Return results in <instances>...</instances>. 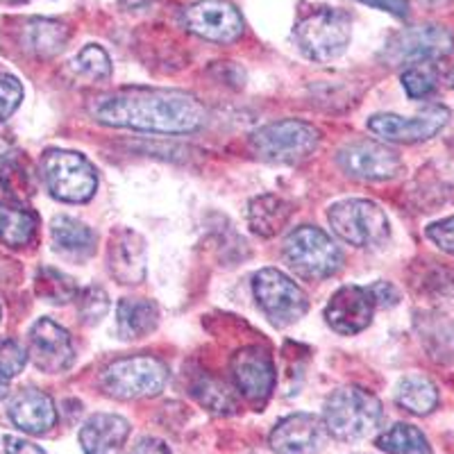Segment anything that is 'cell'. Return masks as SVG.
Listing matches in <instances>:
<instances>
[{"label":"cell","mask_w":454,"mask_h":454,"mask_svg":"<svg viewBox=\"0 0 454 454\" xmlns=\"http://www.w3.org/2000/svg\"><path fill=\"white\" fill-rule=\"evenodd\" d=\"M89 114L109 128L189 135L205 125L207 109L196 96L177 89L129 87L91 100Z\"/></svg>","instance_id":"cell-1"},{"label":"cell","mask_w":454,"mask_h":454,"mask_svg":"<svg viewBox=\"0 0 454 454\" xmlns=\"http://www.w3.org/2000/svg\"><path fill=\"white\" fill-rule=\"evenodd\" d=\"M382 403L359 387H343L332 393L323 411L327 432L346 443L371 436L382 423Z\"/></svg>","instance_id":"cell-2"},{"label":"cell","mask_w":454,"mask_h":454,"mask_svg":"<svg viewBox=\"0 0 454 454\" xmlns=\"http://www.w3.org/2000/svg\"><path fill=\"white\" fill-rule=\"evenodd\" d=\"M318 129L298 119L275 121L250 135V150L257 160L282 166H294L309 160L318 150Z\"/></svg>","instance_id":"cell-3"},{"label":"cell","mask_w":454,"mask_h":454,"mask_svg":"<svg viewBox=\"0 0 454 454\" xmlns=\"http://www.w3.org/2000/svg\"><path fill=\"white\" fill-rule=\"evenodd\" d=\"M300 52L311 62L325 64L346 52L352 36V19L336 7H320L302 16L294 30Z\"/></svg>","instance_id":"cell-4"},{"label":"cell","mask_w":454,"mask_h":454,"mask_svg":"<svg viewBox=\"0 0 454 454\" xmlns=\"http://www.w3.org/2000/svg\"><path fill=\"white\" fill-rule=\"evenodd\" d=\"M284 259L300 278L318 282L339 273L343 253L320 227L300 225L284 241Z\"/></svg>","instance_id":"cell-5"},{"label":"cell","mask_w":454,"mask_h":454,"mask_svg":"<svg viewBox=\"0 0 454 454\" xmlns=\"http://www.w3.org/2000/svg\"><path fill=\"white\" fill-rule=\"evenodd\" d=\"M42 177L52 198L71 205L89 202L98 189L93 164L73 150H48L42 157Z\"/></svg>","instance_id":"cell-6"},{"label":"cell","mask_w":454,"mask_h":454,"mask_svg":"<svg viewBox=\"0 0 454 454\" xmlns=\"http://www.w3.org/2000/svg\"><path fill=\"white\" fill-rule=\"evenodd\" d=\"M168 382V366L150 355L125 356L109 364L100 375V387L116 400H139L155 397Z\"/></svg>","instance_id":"cell-7"},{"label":"cell","mask_w":454,"mask_h":454,"mask_svg":"<svg viewBox=\"0 0 454 454\" xmlns=\"http://www.w3.org/2000/svg\"><path fill=\"white\" fill-rule=\"evenodd\" d=\"M330 225L336 234L356 248L382 246L391 234L388 218L377 202L364 198H350L330 207Z\"/></svg>","instance_id":"cell-8"},{"label":"cell","mask_w":454,"mask_h":454,"mask_svg":"<svg viewBox=\"0 0 454 454\" xmlns=\"http://www.w3.org/2000/svg\"><path fill=\"white\" fill-rule=\"evenodd\" d=\"M253 294L259 309L275 327L294 325L309 309L305 291L278 269L259 270L253 278Z\"/></svg>","instance_id":"cell-9"},{"label":"cell","mask_w":454,"mask_h":454,"mask_svg":"<svg viewBox=\"0 0 454 454\" xmlns=\"http://www.w3.org/2000/svg\"><path fill=\"white\" fill-rule=\"evenodd\" d=\"M452 32L436 23H425V26H413L393 35L384 46L382 59L388 67H404V64L413 67L420 62L443 59L452 55Z\"/></svg>","instance_id":"cell-10"},{"label":"cell","mask_w":454,"mask_h":454,"mask_svg":"<svg viewBox=\"0 0 454 454\" xmlns=\"http://www.w3.org/2000/svg\"><path fill=\"white\" fill-rule=\"evenodd\" d=\"M450 109L443 105L425 107L416 116H397V114H375L366 121L372 135L391 144H420L436 137L448 125Z\"/></svg>","instance_id":"cell-11"},{"label":"cell","mask_w":454,"mask_h":454,"mask_svg":"<svg viewBox=\"0 0 454 454\" xmlns=\"http://www.w3.org/2000/svg\"><path fill=\"white\" fill-rule=\"evenodd\" d=\"M182 23L192 35L205 42L232 43L243 35V16L227 0H198L182 14Z\"/></svg>","instance_id":"cell-12"},{"label":"cell","mask_w":454,"mask_h":454,"mask_svg":"<svg viewBox=\"0 0 454 454\" xmlns=\"http://www.w3.org/2000/svg\"><path fill=\"white\" fill-rule=\"evenodd\" d=\"M336 161L346 176L362 182L393 180L403 170V160L395 150L368 139L343 145L336 155Z\"/></svg>","instance_id":"cell-13"},{"label":"cell","mask_w":454,"mask_h":454,"mask_svg":"<svg viewBox=\"0 0 454 454\" xmlns=\"http://www.w3.org/2000/svg\"><path fill=\"white\" fill-rule=\"evenodd\" d=\"M230 371H232L234 387L248 403L263 404L273 393L278 375H275L273 356L263 348L248 346L234 352Z\"/></svg>","instance_id":"cell-14"},{"label":"cell","mask_w":454,"mask_h":454,"mask_svg":"<svg viewBox=\"0 0 454 454\" xmlns=\"http://www.w3.org/2000/svg\"><path fill=\"white\" fill-rule=\"evenodd\" d=\"M27 356L39 371L64 372L75 362V348L71 334L51 318H39L27 336Z\"/></svg>","instance_id":"cell-15"},{"label":"cell","mask_w":454,"mask_h":454,"mask_svg":"<svg viewBox=\"0 0 454 454\" xmlns=\"http://www.w3.org/2000/svg\"><path fill=\"white\" fill-rule=\"evenodd\" d=\"M377 302L372 295L371 286H340L325 307V320L327 325L336 332V334L352 336L366 330L372 323L375 316Z\"/></svg>","instance_id":"cell-16"},{"label":"cell","mask_w":454,"mask_h":454,"mask_svg":"<svg viewBox=\"0 0 454 454\" xmlns=\"http://www.w3.org/2000/svg\"><path fill=\"white\" fill-rule=\"evenodd\" d=\"M325 420L314 413H294L270 432V448L278 454H318L327 441Z\"/></svg>","instance_id":"cell-17"},{"label":"cell","mask_w":454,"mask_h":454,"mask_svg":"<svg viewBox=\"0 0 454 454\" xmlns=\"http://www.w3.org/2000/svg\"><path fill=\"white\" fill-rule=\"evenodd\" d=\"M109 273L121 284H141L145 278V241L132 230H119L109 239Z\"/></svg>","instance_id":"cell-18"},{"label":"cell","mask_w":454,"mask_h":454,"mask_svg":"<svg viewBox=\"0 0 454 454\" xmlns=\"http://www.w3.org/2000/svg\"><path fill=\"white\" fill-rule=\"evenodd\" d=\"M7 413L16 427L35 434V436L51 432L57 423V409L52 397L39 388H21L12 397Z\"/></svg>","instance_id":"cell-19"},{"label":"cell","mask_w":454,"mask_h":454,"mask_svg":"<svg viewBox=\"0 0 454 454\" xmlns=\"http://www.w3.org/2000/svg\"><path fill=\"white\" fill-rule=\"evenodd\" d=\"M128 436L129 423L116 413H93L80 429L84 454H114Z\"/></svg>","instance_id":"cell-20"},{"label":"cell","mask_w":454,"mask_h":454,"mask_svg":"<svg viewBox=\"0 0 454 454\" xmlns=\"http://www.w3.org/2000/svg\"><path fill=\"white\" fill-rule=\"evenodd\" d=\"M403 87L409 98L425 100L441 89L454 87V59H432L409 67L403 73Z\"/></svg>","instance_id":"cell-21"},{"label":"cell","mask_w":454,"mask_h":454,"mask_svg":"<svg viewBox=\"0 0 454 454\" xmlns=\"http://www.w3.org/2000/svg\"><path fill=\"white\" fill-rule=\"evenodd\" d=\"M160 309L144 298H123L116 307V330L125 340H137L157 330Z\"/></svg>","instance_id":"cell-22"},{"label":"cell","mask_w":454,"mask_h":454,"mask_svg":"<svg viewBox=\"0 0 454 454\" xmlns=\"http://www.w3.org/2000/svg\"><path fill=\"white\" fill-rule=\"evenodd\" d=\"M68 42V27L52 19H30L23 26L21 43L30 55L51 59L59 55Z\"/></svg>","instance_id":"cell-23"},{"label":"cell","mask_w":454,"mask_h":454,"mask_svg":"<svg viewBox=\"0 0 454 454\" xmlns=\"http://www.w3.org/2000/svg\"><path fill=\"white\" fill-rule=\"evenodd\" d=\"M294 207L284 198L278 196H257L248 205V225L257 237L270 239L282 232L286 223H289Z\"/></svg>","instance_id":"cell-24"},{"label":"cell","mask_w":454,"mask_h":454,"mask_svg":"<svg viewBox=\"0 0 454 454\" xmlns=\"http://www.w3.org/2000/svg\"><path fill=\"white\" fill-rule=\"evenodd\" d=\"M39 216L21 202H0V243L7 248H23L36 237Z\"/></svg>","instance_id":"cell-25"},{"label":"cell","mask_w":454,"mask_h":454,"mask_svg":"<svg viewBox=\"0 0 454 454\" xmlns=\"http://www.w3.org/2000/svg\"><path fill=\"white\" fill-rule=\"evenodd\" d=\"M0 189L14 202H26L36 192V173L23 153L0 155Z\"/></svg>","instance_id":"cell-26"},{"label":"cell","mask_w":454,"mask_h":454,"mask_svg":"<svg viewBox=\"0 0 454 454\" xmlns=\"http://www.w3.org/2000/svg\"><path fill=\"white\" fill-rule=\"evenodd\" d=\"M52 243L59 253L73 259H84L96 250V234L91 227L71 216H55L51 223Z\"/></svg>","instance_id":"cell-27"},{"label":"cell","mask_w":454,"mask_h":454,"mask_svg":"<svg viewBox=\"0 0 454 454\" xmlns=\"http://www.w3.org/2000/svg\"><path fill=\"white\" fill-rule=\"evenodd\" d=\"M395 403L413 416H427L439 404V388L423 375H407L395 388Z\"/></svg>","instance_id":"cell-28"},{"label":"cell","mask_w":454,"mask_h":454,"mask_svg":"<svg viewBox=\"0 0 454 454\" xmlns=\"http://www.w3.org/2000/svg\"><path fill=\"white\" fill-rule=\"evenodd\" d=\"M419 332L425 348L436 362L454 359V320L443 314H425L419 318Z\"/></svg>","instance_id":"cell-29"},{"label":"cell","mask_w":454,"mask_h":454,"mask_svg":"<svg viewBox=\"0 0 454 454\" xmlns=\"http://www.w3.org/2000/svg\"><path fill=\"white\" fill-rule=\"evenodd\" d=\"M192 393L202 407L209 409L216 416H230L239 407L237 397L230 391V387L225 382H221L218 377L209 375V372H198L193 377Z\"/></svg>","instance_id":"cell-30"},{"label":"cell","mask_w":454,"mask_h":454,"mask_svg":"<svg viewBox=\"0 0 454 454\" xmlns=\"http://www.w3.org/2000/svg\"><path fill=\"white\" fill-rule=\"evenodd\" d=\"M35 294L51 305H67L78 298L80 291L71 275L52 269V266H42L35 275Z\"/></svg>","instance_id":"cell-31"},{"label":"cell","mask_w":454,"mask_h":454,"mask_svg":"<svg viewBox=\"0 0 454 454\" xmlns=\"http://www.w3.org/2000/svg\"><path fill=\"white\" fill-rule=\"evenodd\" d=\"M377 445L388 454H432L429 441L419 427L397 423L377 439Z\"/></svg>","instance_id":"cell-32"},{"label":"cell","mask_w":454,"mask_h":454,"mask_svg":"<svg viewBox=\"0 0 454 454\" xmlns=\"http://www.w3.org/2000/svg\"><path fill=\"white\" fill-rule=\"evenodd\" d=\"M71 71L91 82H103V80L112 78V62L103 46L89 43L71 59Z\"/></svg>","instance_id":"cell-33"},{"label":"cell","mask_w":454,"mask_h":454,"mask_svg":"<svg viewBox=\"0 0 454 454\" xmlns=\"http://www.w3.org/2000/svg\"><path fill=\"white\" fill-rule=\"evenodd\" d=\"M75 302H78V314L84 325H98L109 311V295L100 286H87V289H82L78 294V298H75Z\"/></svg>","instance_id":"cell-34"},{"label":"cell","mask_w":454,"mask_h":454,"mask_svg":"<svg viewBox=\"0 0 454 454\" xmlns=\"http://www.w3.org/2000/svg\"><path fill=\"white\" fill-rule=\"evenodd\" d=\"M416 284H420L425 294H450V289H454V273L436 262H429V269H425Z\"/></svg>","instance_id":"cell-35"},{"label":"cell","mask_w":454,"mask_h":454,"mask_svg":"<svg viewBox=\"0 0 454 454\" xmlns=\"http://www.w3.org/2000/svg\"><path fill=\"white\" fill-rule=\"evenodd\" d=\"M23 100V87L19 78L0 73V121L10 119Z\"/></svg>","instance_id":"cell-36"},{"label":"cell","mask_w":454,"mask_h":454,"mask_svg":"<svg viewBox=\"0 0 454 454\" xmlns=\"http://www.w3.org/2000/svg\"><path fill=\"white\" fill-rule=\"evenodd\" d=\"M27 352L12 339H0V372L5 377H14L26 368Z\"/></svg>","instance_id":"cell-37"},{"label":"cell","mask_w":454,"mask_h":454,"mask_svg":"<svg viewBox=\"0 0 454 454\" xmlns=\"http://www.w3.org/2000/svg\"><path fill=\"white\" fill-rule=\"evenodd\" d=\"M427 239L432 243H436L443 253L454 257V216L432 223L427 227Z\"/></svg>","instance_id":"cell-38"},{"label":"cell","mask_w":454,"mask_h":454,"mask_svg":"<svg viewBox=\"0 0 454 454\" xmlns=\"http://www.w3.org/2000/svg\"><path fill=\"white\" fill-rule=\"evenodd\" d=\"M364 5L377 7V10L388 12L395 19H407L409 16V0H359Z\"/></svg>","instance_id":"cell-39"},{"label":"cell","mask_w":454,"mask_h":454,"mask_svg":"<svg viewBox=\"0 0 454 454\" xmlns=\"http://www.w3.org/2000/svg\"><path fill=\"white\" fill-rule=\"evenodd\" d=\"M371 291H372V295H375L377 307H393V305H397V300H400L395 286H393V284H388V282L372 284Z\"/></svg>","instance_id":"cell-40"},{"label":"cell","mask_w":454,"mask_h":454,"mask_svg":"<svg viewBox=\"0 0 454 454\" xmlns=\"http://www.w3.org/2000/svg\"><path fill=\"white\" fill-rule=\"evenodd\" d=\"M129 454H170V450L161 439H155V436H145V439L137 441V445L132 448V452Z\"/></svg>","instance_id":"cell-41"},{"label":"cell","mask_w":454,"mask_h":454,"mask_svg":"<svg viewBox=\"0 0 454 454\" xmlns=\"http://www.w3.org/2000/svg\"><path fill=\"white\" fill-rule=\"evenodd\" d=\"M5 452L7 454H46L39 445L30 443L19 436H5Z\"/></svg>","instance_id":"cell-42"},{"label":"cell","mask_w":454,"mask_h":454,"mask_svg":"<svg viewBox=\"0 0 454 454\" xmlns=\"http://www.w3.org/2000/svg\"><path fill=\"white\" fill-rule=\"evenodd\" d=\"M10 393V377H5L0 372V400Z\"/></svg>","instance_id":"cell-43"},{"label":"cell","mask_w":454,"mask_h":454,"mask_svg":"<svg viewBox=\"0 0 454 454\" xmlns=\"http://www.w3.org/2000/svg\"><path fill=\"white\" fill-rule=\"evenodd\" d=\"M121 3L128 7H139V5H148V3H153V0H121Z\"/></svg>","instance_id":"cell-44"},{"label":"cell","mask_w":454,"mask_h":454,"mask_svg":"<svg viewBox=\"0 0 454 454\" xmlns=\"http://www.w3.org/2000/svg\"><path fill=\"white\" fill-rule=\"evenodd\" d=\"M420 3H425V5H443L448 0H420Z\"/></svg>","instance_id":"cell-45"},{"label":"cell","mask_w":454,"mask_h":454,"mask_svg":"<svg viewBox=\"0 0 454 454\" xmlns=\"http://www.w3.org/2000/svg\"><path fill=\"white\" fill-rule=\"evenodd\" d=\"M0 318H3V309H0Z\"/></svg>","instance_id":"cell-46"}]
</instances>
